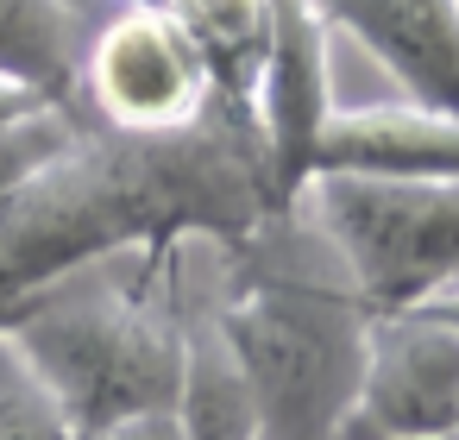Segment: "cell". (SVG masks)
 Wrapping results in <instances>:
<instances>
[{"label": "cell", "mask_w": 459, "mask_h": 440, "mask_svg": "<svg viewBox=\"0 0 459 440\" xmlns=\"http://www.w3.org/2000/svg\"><path fill=\"white\" fill-rule=\"evenodd\" d=\"M283 208L271 139L214 101L183 133H114L82 120L76 139L0 195V321L26 296L120 252L246 233Z\"/></svg>", "instance_id": "1"}, {"label": "cell", "mask_w": 459, "mask_h": 440, "mask_svg": "<svg viewBox=\"0 0 459 440\" xmlns=\"http://www.w3.org/2000/svg\"><path fill=\"white\" fill-rule=\"evenodd\" d=\"M208 308L246 365L264 440H340L371 346V302L302 202L208 239Z\"/></svg>", "instance_id": "2"}, {"label": "cell", "mask_w": 459, "mask_h": 440, "mask_svg": "<svg viewBox=\"0 0 459 440\" xmlns=\"http://www.w3.org/2000/svg\"><path fill=\"white\" fill-rule=\"evenodd\" d=\"M183 246L120 252L89 271H70L0 321V340L39 371V384L57 396L76 440H95L101 427L145 409H177Z\"/></svg>", "instance_id": "3"}, {"label": "cell", "mask_w": 459, "mask_h": 440, "mask_svg": "<svg viewBox=\"0 0 459 440\" xmlns=\"http://www.w3.org/2000/svg\"><path fill=\"white\" fill-rule=\"evenodd\" d=\"M340 246L371 315L415 308L459 283V177H359L321 170L296 189Z\"/></svg>", "instance_id": "4"}, {"label": "cell", "mask_w": 459, "mask_h": 440, "mask_svg": "<svg viewBox=\"0 0 459 440\" xmlns=\"http://www.w3.org/2000/svg\"><path fill=\"white\" fill-rule=\"evenodd\" d=\"M214 101V76L170 7L101 0V20L82 51V120L114 133H183Z\"/></svg>", "instance_id": "5"}, {"label": "cell", "mask_w": 459, "mask_h": 440, "mask_svg": "<svg viewBox=\"0 0 459 440\" xmlns=\"http://www.w3.org/2000/svg\"><path fill=\"white\" fill-rule=\"evenodd\" d=\"M340 440H459V321L434 308L371 315L365 384Z\"/></svg>", "instance_id": "6"}, {"label": "cell", "mask_w": 459, "mask_h": 440, "mask_svg": "<svg viewBox=\"0 0 459 440\" xmlns=\"http://www.w3.org/2000/svg\"><path fill=\"white\" fill-rule=\"evenodd\" d=\"M327 13L321 0H271V64L258 89V120L271 139V170L277 195L296 202L308 183V151L327 126L333 101V64H327Z\"/></svg>", "instance_id": "7"}, {"label": "cell", "mask_w": 459, "mask_h": 440, "mask_svg": "<svg viewBox=\"0 0 459 440\" xmlns=\"http://www.w3.org/2000/svg\"><path fill=\"white\" fill-rule=\"evenodd\" d=\"M321 13L352 32L415 108L459 120V0H321Z\"/></svg>", "instance_id": "8"}, {"label": "cell", "mask_w": 459, "mask_h": 440, "mask_svg": "<svg viewBox=\"0 0 459 440\" xmlns=\"http://www.w3.org/2000/svg\"><path fill=\"white\" fill-rule=\"evenodd\" d=\"M321 170H359V177H459V120L415 108V101H371V108H333L308 177Z\"/></svg>", "instance_id": "9"}, {"label": "cell", "mask_w": 459, "mask_h": 440, "mask_svg": "<svg viewBox=\"0 0 459 440\" xmlns=\"http://www.w3.org/2000/svg\"><path fill=\"white\" fill-rule=\"evenodd\" d=\"M177 308H183V390H177V415H183L189 440H264L246 365L227 346V333H221V321L208 308V289L189 271V258H183Z\"/></svg>", "instance_id": "10"}, {"label": "cell", "mask_w": 459, "mask_h": 440, "mask_svg": "<svg viewBox=\"0 0 459 440\" xmlns=\"http://www.w3.org/2000/svg\"><path fill=\"white\" fill-rule=\"evenodd\" d=\"M101 20V0H0V70L39 89L51 108L76 114L82 51Z\"/></svg>", "instance_id": "11"}, {"label": "cell", "mask_w": 459, "mask_h": 440, "mask_svg": "<svg viewBox=\"0 0 459 440\" xmlns=\"http://www.w3.org/2000/svg\"><path fill=\"white\" fill-rule=\"evenodd\" d=\"M170 13L195 39V51L214 76V95L233 114L258 120V89H264V64H271V0H170Z\"/></svg>", "instance_id": "12"}, {"label": "cell", "mask_w": 459, "mask_h": 440, "mask_svg": "<svg viewBox=\"0 0 459 440\" xmlns=\"http://www.w3.org/2000/svg\"><path fill=\"white\" fill-rule=\"evenodd\" d=\"M0 440H76L57 396L39 384V371L0 340Z\"/></svg>", "instance_id": "13"}, {"label": "cell", "mask_w": 459, "mask_h": 440, "mask_svg": "<svg viewBox=\"0 0 459 440\" xmlns=\"http://www.w3.org/2000/svg\"><path fill=\"white\" fill-rule=\"evenodd\" d=\"M95 440H189V427H183L177 409H145V415H126V421L101 427Z\"/></svg>", "instance_id": "14"}, {"label": "cell", "mask_w": 459, "mask_h": 440, "mask_svg": "<svg viewBox=\"0 0 459 440\" xmlns=\"http://www.w3.org/2000/svg\"><path fill=\"white\" fill-rule=\"evenodd\" d=\"M51 101L39 95V89H26V82H13L7 70H0V133L7 126H20V120H32V114H45Z\"/></svg>", "instance_id": "15"}, {"label": "cell", "mask_w": 459, "mask_h": 440, "mask_svg": "<svg viewBox=\"0 0 459 440\" xmlns=\"http://www.w3.org/2000/svg\"><path fill=\"white\" fill-rule=\"evenodd\" d=\"M139 7H170V0H139Z\"/></svg>", "instance_id": "16"}]
</instances>
